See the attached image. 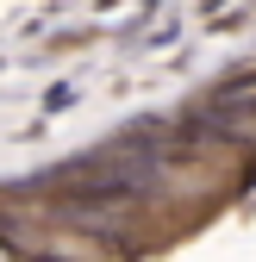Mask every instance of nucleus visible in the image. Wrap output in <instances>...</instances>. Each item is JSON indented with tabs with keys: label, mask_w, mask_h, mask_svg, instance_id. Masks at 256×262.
Returning <instances> with one entry per match:
<instances>
[{
	"label": "nucleus",
	"mask_w": 256,
	"mask_h": 262,
	"mask_svg": "<svg viewBox=\"0 0 256 262\" xmlns=\"http://www.w3.org/2000/svg\"><path fill=\"white\" fill-rule=\"evenodd\" d=\"M206 113H219V119L256 113V69H250V75H231V81H219V88L206 94Z\"/></svg>",
	"instance_id": "f257e3e1"
},
{
	"label": "nucleus",
	"mask_w": 256,
	"mask_h": 262,
	"mask_svg": "<svg viewBox=\"0 0 256 262\" xmlns=\"http://www.w3.org/2000/svg\"><path fill=\"white\" fill-rule=\"evenodd\" d=\"M0 262H7V256H0Z\"/></svg>",
	"instance_id": "39448f33"
},
{
	"label": "nucleus",
	"mask_w": 256,
	"mask_h": 262,
	"mask_svg": "<svg viewBox=\"0 0 256 262\" xmlns=\"http://www.w3.org/2000/svg\"><path fill=\"white\" fill-rule=\"evenodd\" d=\"M219 7H231V0H200V13H206V19H219Z\"/></svg>",
	"instance_id": "20e7f679"
},
{
	"label": "nucleus",
	"mask_w": 256,
	"mask_h": 262,
	"mask_svg": "<svg viewBox=\"0 0 256 262\" xmlns=\"http://www.w3.org/2000/svg\"><path fill=\"white\" fill-rule=\"evenodd\" d=\"M19 262H69V256H56V250H31V256H19Z\"/></svg>",
	"instance_id": "7ed1b4c3"
},
{
	"label": "nucleus",
	"mask_w": 256,
	"mask_h": 262,
	"mask_svg": "<svg viewBox=\"0 0 256 262\" xmlns=\"http://www.w3.org/2000/svg\"><path fill=\"white\" fill-rule=\"evenodd\" d=\"M75 100H81L75 88H50V94H44V106H50V113H56V106H75Z\"/></svg>",
	"instance_id": "f03ea898"
}]
</instances>
